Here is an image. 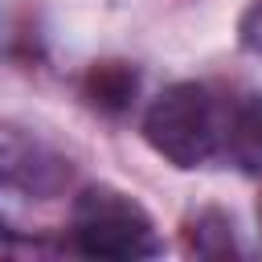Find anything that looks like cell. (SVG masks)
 I'll list each match as a JSON object with an SVG mask.
<instances>
[{"label":"cell","mask_w":262,"mask_h":262,"mask_svg":"<svg viewBox=\"0 0 262 262\" xmlns=\"http://www.w3.org/2000/svg\"><path fill=\"white\" fill-rule=\"evenodd\" d=\"M225 106L201 82H176L151 98L143 115V139L176 168H201L221 151Z\"/></svg>","instance_id":"cell-1"},{"label":"cell","mask_w":262,"mask_h":262,"mask_svg":"<svg viewBox=\"0 0 262 262\" xmlns=\"http://www.w3.org/2000/svg\"><path fill=\"white\" fill-rule=\"evenodd\" d=\"M70 237L86 258L135 262V258L160 254V237H156L147 209L135 196H127L123 188H111V184H90L74 196Z\"/></svg>","instance_id":"cell-2"},{"label":"cell","mask_w":262,"mask_h":262,"mask_svg":"<svg viewBox=\"0 0 262 262\" xmlns=\"http://www.w3.org/2000/svg\"><path fill=\"white\" fill-rule=\"evenodd\" d=\"M70 180V160L29 127L0 119V188L25 196H57Z\"/></svg>","instance_id":"cell-3"},{"label":"cell","mask_w":262,"mask_h":262,"mask_svg":"<svg viewBox=\"0 0 262 262\" xmlns=\"http://www.w3.org/2000/svg\"><path fill=\"white\" fill-rule=\"evenodd\" d=\"M221 151L242 168V172H262V94L237 98L225 106V131H221Z\"/></svg>","instance_id":"cell-4"},{"label":"cell","mask_w":262,"mask_h":262,"mask_svg":"<svg viewBox=\"0 0 262 262\" xmlns=\"http://www.w3.org/2000/svg\"><path fill=\"white\" fill-rule=\"evenodd\" d=\"M82 90H86V98H90L98 111L119 115V111H127V106L135 102L139 74H135L127 61H98V66H90Z\"/></svg>","instance_id":"cell-5"},{"label":"cell","mask_w":262,"mask_h":262,"mask_svg":"<svg viewBox=\"0 0 262 262\" xmlns=\"http://www.w3.org/2000/svg\"><path fill=\"white\" fill-rule=\"evenodd\" d=\"M184 237H188V250L196 258H229L233 254V225L217 209H201L184 225Z\"/></svg>","instance_id":"cell-6"},{"label":"cell","mask_w":262,"mask_h":262,"mask_svg":"<svg viewBox=\"0 0 262 262\" xmlns=\"http://www.w3.org/2000/svg\"><path fill=\"white\" fill-rule=\"evenodd\" d=\"M237 41H242L246 53L262 57V0H250L246 12L237 16Z\"/></svg>","instance_id":"cell-7"},{"label":"cell","mask_w":262,"mask_h":262,"mask_svg":"<svg viewBox=\"0 0 262 262\" xmlns=\"http://www.w3.org/2000/svg\"><path fill=\"white\" fill-rule=\"evenodd\" d=\"M0 237H8V225H4V217H0Z\"/></svg>","instance_id":"cell-8"}]
</instances>
